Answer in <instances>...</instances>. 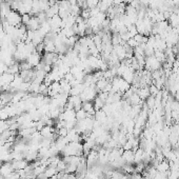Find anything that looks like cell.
<instances>
[{
  "instance_id": "3",
  "label": "cell",
  "mask_w": 179,
  "mask_h": 179,
  "mask_svg": "<svg viewBox=\"0 0 179 179\" xmlns=\"http://www.w3.org/2000/svg\"><path fill=\"white\" fill-rule=\"evenodd\" d=\"M139 1H140V0H139Z\"/></svg>"
},
{
  "instance_id": "1",
  "label": "cell",
  "mask_w": 179,
  "mask_h": 179,
  "mask_svg": "<svg viewBox=\"0 0 179 179\" xmlns=\"http://www.w3.org/2000/svg\"><path fill=\"white\" fill-rule=\"evenodd\" d=\"M5 20L8 21V23L11 24L12 26H16L18 27L22 22H21V15L18 13V12H15V11H12L8 16L5 18Z\"/></svg>"
},
{
  "instance_id": "2",
  "label": "cell",
  "mask_w": 179,
  "mask_h": 179,
  "mask_svg": "<svg viewBox=\"0 0 179 179\" xmlns=\"http://www.w3.org/2000/svg\"><path fill=\"white\" fill-rule=\"evenodd\" d=\"M31 19H32V16L30 14H23V15H21V22H22V24L27 25L30 23Z\"/></svg>"
}]
</instances>
